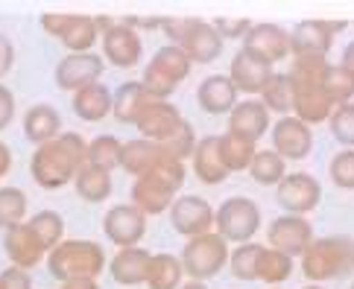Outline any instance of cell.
<instances>
[{
    "label": "cell",
    "mask_w": 354,
    "mask_h": 289,
    "mask_svg": "<svg viewBox=\"0 0 354 289\" xmlns=\"http://www.w3.org/2000/svg\"><path fill=\"white\" fill-rule=\"evenodd\" d=\"M85 152H88V141L82 134L62 132L53 141L35 146V152L30 158L32 181L41 190H62L85 167Z\"/></svg>",
    "instance_id": "1"
},
{
    "label": "cell",
    "mask_w": 354,
    "mask_h": 289,
    "mask_svg": "<svg viewBox=\"0 0 354 289\" xmlns=\"http://www.w3.org/2000/svg\"><path fill=\"white\" fill-rule=\"evenodd\" d=\"M0 289H32L30 272H24L18 266H9L0 272Z\"/></svg>",
    "instance_id": "47"
},
{
    "label": "cell",
    "mask_w": 354,
    "mask_h": 289,
    "mask_svg": "<svg viewBox=\"0 0 354 289\" xmlns=\"http://www.w3.org/2000/svg\"><path fill=\"white\" fill-rule=\"evenodd\" d=\"M185 184V164L182 161H164L153 172L138 175L132 181V205L144 213V217H156V213L170 210Z\"/></svg>",
    "instance_id": "3"
},
{
    "label": "cell",
    "mask_w": 354,
    "mask_h": 289,
    "mask_svg": "<svg viewBox=\"0 0 354 289\" xmlns=\"http://www.w3.org/2000/svg\"><path fill=\"white\" fill-rule=\"evenodd\" d=\"M103 44V59L118 68H138L144 56V41L138 35V15H120L118 27L100 35Z\"/></svg>",
    "instance_id": "9"
},
{
    "label": "cell",
    "mask_w": 354,
    "mask_h": 289,
    "mask_svg": "<svg viewBox=\"0 0 354 289\" xmlns=\"http://www.w3.org/2000/svg\"><path fill=\"white\" fill-rule=\"evenodd\" d=\"M47 269L59 283L73 278L97 281V275L106 269V251L94 240H62L47 255Z\"/></svg>",
    "instance_id": "5"
},
{
    "label": "cell",
    "mask_w": 354,
    "mask_h": 289,
    "mask_svg": "<svg viewBox=\"0 0 354 289\" xmlns=\"http://www.w3.org/2000/svg\"><path fill=\"white\" fill-rule=\"evenodd\" d=\"M322 88H325V97L331 99L334 106L351 103V97H354V73L346 65H328L325 77H322Z\"/></svg>",
    "instance_id": "40"
},
{
    "label": "cell",
    "mask_w": 354,
    "mask_h": 289,
    "mask_svg": "<svg viewBox=\"0 0 354 289\" xmlns=\"http://www.w3.org/2000/svg\"><path fill=\"white\" fill-rule=\"evenodd\" d=\"M214 217L217 210L211 208L208 199H202L196 193H187V196H176V202L170 205V222L173 228L179 231L187 240L202 234H211L214 231Z\"/></svg>",
    "instance_id": "10"
},
{
    "label": "cell",
    "mask_w": 354,
    "mask_h": 289,
    "mask_svg": "<svg viewBox=\"0 0 354 289\" xmlns=\"http://www.w3.org/2000/svg\"><path fill=\"white\" fill-rule=\"evenodd\" d=\"M272 152H278L284 161H301L313 149V129L299 117L287 114L272 123Z\"/></svg>",
    "instance_id": "17"
},
{
    "label": "cell",
    "mask_w": 354,
    "mask_h": 289,
    "mask_svg": "<svg viewBox=\"0 0 354 289\" xmlns=\"http://www.w3.org/2000/svg\"><path fill=\"white\" fill-rule=\"evenodd\" d=\"M62 289H100V283L94 278H73L62 283Z\"/></svg>",
    "instance_id": "52"
},
{
    "label": "cell",
    "mask_w": 354,
    "mask_h": 289,
    "mask_svg": "<svg viewBox=\"0 0 354 289\" xmlns=\"http://www.w3.org/2000/svg\"><path fill=\"white\" fill-rule=\"evenodd\" d=\"M24 134H27V141H32L35 146L53 141V137L62 134V114L47 103L30 106L27 114H24Z\"/></svg>",
    "instance_id": "28"
},
{
    "label": "cell",
    "mask_w": 354,
    "mask_h": 289,
    "mask_svg": "<svg viewBox=\"0 0 354 289\" xmlns=\"http://www.w3.org/2000/svg\"><path fill=\"white\" fill-rule=\"evenodd\" d=\"M261 228V208L252 202L249 196H232L217 208L214 217V231H217L225 243L243 246L252 243V237Z\"/></svg>",
    "instance_id": "8"
},
{
    "label": "cell",
    "mask_w": 354,
    "mask_h": 289,
    "mask_svg": "<svg viewBox=\"0 0 354 289\" xmlns=\"http://www.w3.org/2000/svg\"><path fill=\"white\" fill-rule=\"evenodd\" d=\"M351 289H354V283H351Z\"/></svg>",
    "instance_id": "57"
},
{
    "label": "cell",
    "mask_w": 354,
    "mask_h": 289,
    "mask_svg": "<svg viewBox=\"0 0 354 289\" xmlns=\"http://www.w3.org/2000/svg\"><path fill=\"white\" fill-rule=\"evenodd\" d=\"M243 50L255 53L267 65H275V61L290 56V32L278 23H252V30L243 39Z\"/></svg>",
    "instance_id": "18"
},
{
    "label": "cell",
    "mask_w": 354,
    "mask_h": 289,
    "mask_svg": "<svg viewBox=\"0 0 354 289\" xmlns=\"http://www.w3.org/2000/svg\"><path fill=\"white\" fill-rule=\"evenodd\" d=\"M3 251H6V257L12 260V266H18L24 272L35 269L47 257L44 246L39 243V237L32 234V228H30L27 222L15 225V228H9L3 234Z\"/></svg>",
    "instance_id": "20"
},
{
    "label": "cell",
    "mask_w": 354,
    "mask_h": 289,
    "mask_svg": "<svg viewBox=\"0 0 354 289\" xmlns=\"http://www.w3.org/2000/svg\"><path fill=\"white\" fill-rule=\"evenodd\" d=\"M339 65H346V68L354 73V41L346 44V50H343V61H339Z\"/></svg>",
    "instance_id": "53"
},
{
    "label": "cell",
    "mask_w": 354,
    "mask_h": 289,
    "mask_svg": "<svg viewBox=\"0 0 354 289\" xmlns=\"http://www.w3.org/2000/svg\"><path fill=\"white\" fill-rule=\"evenodd\" d=\"M287 278H293V257H287L270 246H261L255 263V281H263L267 286H281Z\"/></svg>",
    "instance_id": "30"
},
{
    "label": "cell",
    "mask_w": 354,
    "mask_h": 289,
    "mask_svg": "<svg viewBox=\"0 0 354 289\" xmlns=\"http://www.w3.org/2000/svg\"><path fill=\"white\" fill-rule=\"evenodd\" d=\"M301 289H325V286H319V283H310V286H301Z\"/></svg>",
    "instance_id": "55"
},
{
    "label": "cell",
    "mask_w": 354,
    "mask_h": 289,
    "mask_svg": "<svg viewBox=\"0 0 354 289\" xmlns=\"http://www.w3.org/2000/svg\"><path fill=\"white\" fill-rule=\"evenodd\" d=\"M27 193L18 187H0V228L9 231L27 222Z\"/></svg>",
    "instance_id": "39"
},
{
    "label": "cell",
    "mask_w": 354,
    "mask_h": 289,
    "mask_svg": "<svg viewBox=\"0 0 354 289\" xmlns=\"http://www.w3.org/2000/svg\"><path fill=\"white\" fill-rule=\"evenodd\" d=\"M354 269V240L346 234L316 237L301 255V275L310 283L337 281Z\"/></svg>",
    "instance_id": "4"
},
{
    "label": "cell",
    "mask_w": 354,
    "mask_h": 289,
    "mask_svg": "<svg viewBox=\"0 0 354 289\" xmlns=\"http://www.w3.org/2000/svg\"><path fill=\"white\" fill-rule=\"evenodd\" d=\"M120 152H123V143L118 141L115 134H100V137H94V141L88 143L85 164L111 172V170L120 167Z\"/></svg>",
    "instance_id": "37"
},
{
    "label": "cell",
    "mask_w": 354,
    "mask_h": 289,
    "mask_svg": "<svg viewBox=\"0 0 354 289\" xmlns=\"http://www.w3.org/2000/svg\"><path fill=\"white\" fill-rule=\"evenodd\" d=\"M272 65H267L263 59H258L255 53H249V50L240 47V53L232 59V65H229V73L225 77L232 79V85L237 88V94L243 91V94H261L263 91V85L270 82L272 77Z\"/></svg>",
    "instance_id": "19"
},
{
    "label": "cell",
    "mask_w": 354,
    "mask_h": 289,
    "mask_svg": "<svg viewBox=\"0 0 354 289\" xmlns=\"http://www.w3.org/2000/svg\"><path fill=\"white\" fill-rule=\"evenodd\" d=\"M103 234L118 248H135L147 234V217L135 205H115L103 217Z\"/></svg>",
    "instance_id": "16"
},
{
    "label": "cell",
    "mask_w": 354,
    "mask_h": 289,
    "mask_svg": "<svg viewBox=\"0 0 354 289\" xmlns=\"http://www.w3.org/2000/svg\"><path fill=\"white\" fill-rule=\"evenodd\" d=\"M182 120H185L182 111L176 108L170 99H158V97L149 94V99L141 106V114H138V120H135V129L141 132L147 141L164 143L176 129H179Z\"/></svg>",
    "instance_id": "14"
},
{
    "label": "cell",
    "mask_w": 354,
    "mask_h": 289,
    "mask_svg": "<svg viewBox=\"0 0 354 289\" xmlns=\"http://www.w3.org/2000/svg\"><path fill=\"white\" fill-rule=\"evenodd\" d=\"M173 155L156 141H147V137H135V141H126L123 143V152H120V170H126L129 175H147L153 172L156 167H161L164 161H170Z\"/></svg>",
    "instance_id": "21"
},
{
    "label": "cell",
    "mask_w": 354,
    "mask_h": 289,
    "mask_svg": "<svg viewBox=\"0 0 354 289\" xmlns=\"http://www.w3.org/2000/svg\"><path fill=\"white\" fill-rule=\"evenodd\" d=\"M194 172L202 184H223L229 179V170L223 164V155H220V134H208L196 141V149H194Z\"/></svg>",
    "instance_id": "25"
},
{
    "label": "cell",
    "mask_w": 354,
    "mask_h": 289,
    "mask_svg": "<svg viewBox=\"0 0 354 289\" xmlns=\"http://www.w3.org/2000/svg\"><path fill=\"white\" fill-rule=\"evenodd\" d=\"M68 18H71V15L47 12V15H41V30H44L47 35H53V39H62V32H65V27H68Z\"/></svg>",
    "instance_id": "49"
},
{
    "label": "cell",
    "mask_w": 354,
    "mask_h": 289,
    "mask_svg": "<svg viewBox=\"0 0 354 289\" xmlns=\"http://www.w3.org/2000/svg\"><path fill=\"white\" fill-rule=\"evenodd\" d=\"M106 73V59L100 53H68L56 65V85L62 91H82V88L100 82Z\"/></svg>",
    "instance_id": "13"
},
{
    "label": "cell",
    "mask_w": 354,
    "mask_h": 289,
    "mask_svg": "<svg viewBox=\"0 0 354 289\" xmlns=\"http://www.w3.org/2000/svg\"><path fill=\"white\" fill-rule=\"evenodd\" d=\"M270 289H281V286H270Z\"/></svg>",
    "instance_id": "56"
},
{
    "label": "cell",
    "mask_w": 354,
    "mask_h": 289,
    "mask_svg": "<svg viewBox=\"0 0 354 289\" xmlns=\"http://www.w3.org/2000/svg\"><path fill=\"white\" fill-rule=\"evenodd\" d=\"M182 269L187 275V281H211L214 275H220L223 266H229V243L223 240L217 231L202 234L187 240L182 248Z\"/></svg>",
    "instance_id": "7"
},
{
    "label": "cell",
    "mask_w": 354,
    "mask_h": 289,
    "mask_svg": "<svg viewBox=\"0 0 354 289\" xmlns=\"http://www.w3.org/2000/svg\"><path fill=\"white\" fill-rule=\"evenodd\" d=\"M258 152V143H252L249 137H240V134H220V155H223V164L225 170L232 172H246L252 158Z\"/></svg>",
    "instance_id": "34"
},
{
    "label": "cell",
    "mask_w": 354,
    "mask_h": 289,
    "mask_svg": "<svg viewBox=\"0 0 354 289\" xmlns=\"http://www.w3.org/2000/svg\"><path fill=\"white\" fill-rule=\"evenodd\" d=\"M161 146L167 149V152H170L176 161H182V164H185V161L194 155V149H196V132H194V126L187 123V120H182L179 129H176Z\"/></svg>",
    "instance_id": "42"
},
{
    "label": "cell",
    "mask_w": 354,
    "mask_h": 289,
    "mask_svg": "<svg viewBox=\"0 0 354 289\" xmlns=\"http://www.w3.org/2000/svg\"><path fill=\"white\" fill-rule=\"evenodd\" d=\"M194 23H196V18H164L161 30L167 32V39H170L173 47H179L187 39V32H191Z\"/></svg>",
    "instance_id": "46"
},
{
    "label": "cell",
    "mask_w": 354,
    "mask_h": 289,
    "mask_svg": "<svg viewBox=\"0 0 354 289\" xmlns=\"http://www.w3.org/2000/svg\"><path fill=\"white\" fill-rule=\"evenodd\" d=\"M191 70H194V61L185 56V50L167 44V47L156 50V56L149 59V65L144 68L141 85L153 97L170 99V94L176 91V88H179L187 77H191Z\"/></svg>",
    "instance_id": "6"
},
{
    "label": "cell",
    "mask_w": 354,
    "mask_h": 289,
    "mask_svg": "<svg viewBox=\"0 0 354 289\" xmlns=\"http://www.w3.org/2000/svg\"><path fill=\"white\" fill-rule=\"evenodd\" d=\"M246 172L252 175V181H255V184H263V187L275 184L278 187V181L287 175V161L278 152H272V149H258Z\"/></svg>",
    "instance_id": "35"
},
{
    "label": "cell",
    "mask_w": 354,
    "mask_h": 289,
    "mask_svg": "<svg viewBox=\"0 0 354 289\" xmlns=\"http://www.w3.org/2000/svg\"><path fill=\"white\" fill-rule=\"evenodd\" d=\"M12 65H15V47H12L6 35H0V79L12 70Z\"/></svg>",
    "instance_id": "50"
},
{
    "label": "cell",
    "mask_w": 354,
    "mask_h": 289,
    "mask_svg": "<svg viewBox=\"0 0 354 289\" xmlns=\"http://www.w3.org/2000/svg\"><path fill=\"white\" fill-rule=\"evenodd\" d=\"M313 240L316 237H313V225L308 222V217L284 213V217H275L270 222V228H267L270 248L281 251V255H287V257H301Z\"/></svg>",
    "instance_id": "12"
},
{
    "label": "cell",
    "mask_w": 354,
    "mask_h": 289,
    "mask_svg": "<svg viewBox=\"0 0 354 289\" xmlns=\"http://www.w3.org/2000/svg\"><path fill=\"white\" fill-rule=\"evenodd\" d=\"M149 251L135 246V248H120L115 257L109 263V272L115 283L120 286H138V283H147V269H149Z\"/></svg>",
    "instance_id": "26"
},
{
    "label": "cell",
    "mask_w": 354,
    "mask_h": 289,
    "mask_svg": "<svg viewBox=\"0 0 354 289\" xmlns=\"http://www.w3.org/2000/svg\"><path fill=\"white\" fill-rule=\"evenodd\" d=\"M12 120H15V97H12L9 88L0 82V132H3Z\"/></svg>",
    "instance_id": "48"
},
{
    "label": "cell",
    "mask_w": 354,
    "mask_h": 289,
    "mask_svg": "<svg viewBox=\"0 0 354 289\" xmlns=\"http://www.w3.org/2000/svg\"><path fill=\"white\" fill-rule=\"evenodd\" d=\"M258 243H243L229 251V269L237 281H255V263H258Z\"/></svg>",
    "instance_id": "41"
},
{
    "label": "cell",
    "mask_w": 354,
    "mask_h": 289,
    "mask_svg": "<svg viewBox=\"0 0 354 289\" xmlns=\"http://www.w3.org/2000/svg\"><path fill=\"white\" fill-rule=\"evenodd\" d=\"M179 47L185 50V56L191 59L194 65H208V61L220 59L225 41L220 39V32L214 30V23L196 18V23L191 27V32H187V39H185Z\"/></svg>",
    "instance_id": "23"
},
{
    "label": "cell",
    "mask_w": 354,
    "mask_h": 289,
    "mask_svg": "<svg viewBox=\"0 0 354 289\" xmlns=\"http://www.w3.org/2000/svg\"><path fill=\"white\" fill-rule=\"evenodd\" d=\"M348 23L343 21H301L290 30V53L301 56V53H319L328 56V50L334 47V35L343 32Z\"/></svg>",
    "instance_id": "15"
},
{
    "label": "cell",
    "mask_w": 354,
    "mask_h": 289,
    "mask_svg": "<svg viewBox=\"0 0 354 289\" xmlns=\"http://www.w3.org/2000/svg\"><path fill=\"white\" fill-rule=\"evenodd\" d=\"M270 129H272L270 111L263 108V103H261V99H255V97L243 99V103H237L229 111V132L240 134V137H249L252 143H258Z\"/></svg>",
    "instance_id": "22"
},
{
    "label": "cell",
    "mask_w": 354,
    "mask_h": 289,
    "mask_svg": "<svg viewBox=\"0 0 354 289\" xmlns=\"http://www.w3.org/2000/svg\"><path fill=\"white\" fill-rule=\"evenodd\" d=\"M328 126H331V134L337 137L339 143H343L346 149H354V103L337 106L331 111V120H328Z\"/></svg>",
    "instance_id": "43"
},
{
    "label": "cell",
    "mask_w": 354,
    "mask_h": 289,
    "mask_svg": "<svg viewBox=\"0 0 354 289\" xmlns=\"http://www.w3.org/2000/svg\"><path fill=\"white\" fill-rule=\"evenodd\" d=\"M9 170H12V149L0 141V179L9 175Z\"/></svg>",
    "instance_id": "51"
},
{
    "label": "cell",
    "mask_w": 354,
    "mask_h": 289,
    "mask_svg": "<svg viewBox=\"0 0 354 289\" xmlns=\"http://www.w3.org/2000/svg\"><path fill=\"white\" fill-rule=\"evenodd\" d=\"M59 41L68 47V53H94V44L100 41V30L91 15H71Z\"/></svg>",
    "instance_id": "32"
},
{
    "label": "cell",
    "mask_w": 354,
    "mask_h": 289,
    "mask_svg": "<svg viewBox=\"0 0 354 289\" xmlns=\"http://www.w3.org/2000/svg\"><path fill=\"white\" fill-rule=\"evenodd\" d=\"M325 70H328V56L301 53V56H293V68L287 73L290 88H293V117L308 123L310 129L316 123H328L331 111L337 108L325 97V88H322Z\"/></svg>",
    "instance_id": "2"
},
{
    "label": "cell",
    "mask_w": 354,
    "mask_h": 289,
    "mask_svg": "<svg viewBox=\"0 0 354 289\" xmlns=\"http://www.w3.org/2000/svg\"><path fill=\"white\" fill-rule=\"evenodd\" d=\"M328 172H331V181L343 190H354V149H343L331 158L328 164Z\"/></svg>",
    "instance_id": "44"
},
{
    "label": "cell",
    "mask_w": 354,
    "mask_h": 289,
    "mask_svg": "<svg viewBox=\"0 0 354 289\" xmlns=\"http://www.w3.org/2000/svg\"><path fill=\"white\" fill-rule=\"evenodd\" d=\"M258 99L263 103V108L275 111V114H281L287 117L290 111H293V88H290V79H287V73H272L270 82L263 85V91L258 94Z\"/></svg>",
    "instance_id": "36"
},
{
    "label": "cell",
    "mask_w": 354,
    "mask_h": 289,
    "mask_svg": "<svg viewBox=\"0 0 354 289\" xmlns=\"http://www.w3.org/2000/svg\"><path fill=\"white\" fill-rule=\"evenodd\" d=\"M179 289H208L205 283H202V281H185Z\"/></svg>",
    "instance_id": "54"
},
{
    "label": "cell",
    "mask_w": 354,
    "mask_h": 289,
    "mask_svg": "<svg viewBox=\"0 0 354 289\" xmlns=\"http://www.w3.org/2000/svg\"><path fill=\"white\" fill-rule=\"evenodd\" d=\"M149 99V91L141 85V79H129L118 88L115 103H111V117L123 126H135L138 114H141V106Z\"/></svg>",
    "instance_id": "29"
},
{
    "label": "cell",
    "mask_w": 354,
    "mask_h": 289,
    "mask_svg": "<svg viewBox=\"0 0 354 289\" xmlns=\"http://www.w3.org/2000/svg\"><path fill=\"white\" fill-rule=\"evenodd\" d=\"M185 283V269L182 260L176 255H153L147 269V286L149 289H179Z\"/></svg>",
    "instance_id": "31"
},
{
    "label": "cell",
    "mask_w": 354,
    "mask_h": 289,
    "mask_svg": "<svg viewBox=\"0 0 354 289\" xmlns=\"http://www.w3.org/2000/svg\"><path fill=\"white\" fill-rule=\"evenodd\" d=\"M111 103H115V94L109 91V85L94 82L73 94V114L85 123H100L111 114Z\"/></svg>",
    "instance_id": "27"
},
{
    "label": "cell",
    "mask_w": 354,
    "mask_h": 289,
    "mask_svg": "<svg viewBox=\"0 0 354 289\" xmlns=\"http://www.w3.org/2000/svg\"><path fill=\"white\" fill-rule=\"evenodd\" d=\"M214 23V30L220 32V39L223 41H229V39H237V41H243L246 39V32L252 30V21L249 18H217V21H211Z\"/></svg>",
    "instance_id": "45"
},
{
    "label": "cell",
    "mask_w": 354,
    "mask_h": 289,
    "mask_svg": "<svg viewBox=\"0 0 354 289\" xmlns=\"http://www.w3.org/2000/svg\"><path fill=\"white\" fill-rule=\"evenodd\" d=\"M73 187H77L80 199H85V202H91V205L106 202V199L111 196V190H115V184H111V172L97 170V167H88V164L77 172Z\"/></svg>",
    "instance_id": "33"
},
{
    "label": "cell",
    "mask_w": 354,
    "mask_h": 289,
    "mask_svg": "<svg viewBox=\"0 0 354 289\" xmlns=\"http://www.w3.org/2000/svg\"><path fill=\"white\" fill-rule=\"evenodd\" d=\"M27 225L32 228V234L39 237V243L44 246L47 255L62 240H65V219H62L56 210H39V213H32V217L27 219Z\"/></svg>",
    "instance_id": "38"
},
{
    "label": "cell",
    "mask_w": 354,
    "mask_h": 289,
    "mask_svg": "<svg viewBox=\"0 0 354 289\" xmlns=\"http://www.w3.org/2000/svg\"><path fill=\"white\" fill-rule=\"evenodd\" d=\"M275 199L287 213L293 217H308V213L319 205L322 184L313 179L310 172H287L275 187Z\"/></svg>",
    "instance_id": "11"
},
{
    "label": "cell",
    "mask_w": 354,
    "mask_h": 289,
    "mask_svg": "<svg viewBox=\"0 0 354 289\" xmlns=\"http://www.w3.org/2000/svg\"><path fill=\"white\" fill-rule=\"evenodd\" d=\"M196 99L202 111H208V114H229L237 106V88L232 85V79L225 73H214V77H205L199 82Z\"/></svg>",
    "instance_id": "24"
}]
</instances>
